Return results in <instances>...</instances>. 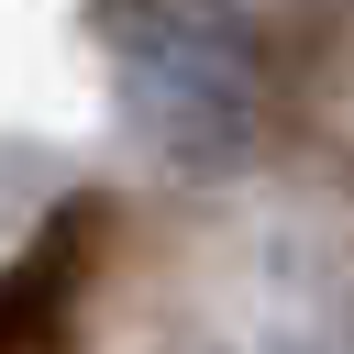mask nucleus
I'll return each mask as SVG.
<instances>
[{
	"label": "nucleus",
	"mask_w": 354,
	"mask_h": 354,
	"mask_svg": "<svg viewBox=\"0 0 354 354\" xmlns=\"http://www.w3.org/2000/svg\"><path fill=\"white\" fill-rule=\"evenodd\" d=\"M111 100L177 177H243L277 133V55L243 0H111Z\"/></svg>",
	"instance_id": "f257e3e1"
},
{
	"label": "nucleus",
	"mask_w": 354,
	"mask_h": 354,
	"mask_svg": "<svg viewBox=\"0 0 354 354\" xmlns=\"http://www.w3.org/2000/svg\"><path fill=\"white\" fill-rule=\"evenodd\" d=\"M100 243H111V199H55V221L22 243V266H0V354H66Z\"/></svg>",
	"instance_id": "f03ea898"
},
{
	"label": "nucleus",
	"mask_w": 354,
	"mask_h": 354,
	"mask_svg": "<svg viewBox=\"0 0 354 354\" xmlns=\"http://www.w3.org/2000/svg\"><path fill=\"white\" fill-rule=\"evenodd\" d=\"M277 354H321V343H277Z\"/></svg>",
	"instance_id": "7ed1b4c3"
},
{
	"label": "nucleus",
	"mask_w": 354,
	"mask_h": 354,
	"mask_svg": "<svg viewBox=\"0 0 354 354\" xmlns=\"http://www.w3.org/2000/svg\"><path fill=\"white\" fill-rule=\"evenodd\" d=\"M177 354H188V343H177Z\"/></svg>",
	"instance_id": "20e7f679"
}]
</instances>
